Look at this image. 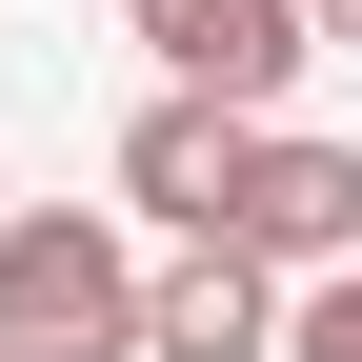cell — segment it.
<instances>
[{
    "label": "cell",
    "instance_id": "1",
    "mask_svg": "<svg viewBox=\"0 0 362 362\" xmlns=\"http://www.w3.org/2000/svg\"><path fill=\"white\" fill-rule=\"evenodd\" d=\"M0 362H141V221L0 202Z\"/></svg>",
    "mask_w": 362,
    "mask_h": 362
},
{
    "label": "cell",
    "instance_id": "2",
    "mask_svg": "<svg viewBox=\"0 0 362 362\" xmlns=\"http://www.w3.org/2000/svg\"><path fill=\"white\" fill-rule=\"evenodd\" d=\"M221 242H242L262 282H322V262H362V141H322V121H242Z\"/></svg>",
    "mask_w": 362,
    "mask_h": 362
},
{
    "label": "cell",
    "instance_id": "3",
    "mask_svg": "<svg viewBox=\"0 0 362 362\" xmlns=\"http://www.w3.org/2000/svg\"><path fill=\"white\" fill-rule=\"evenodd\" d=\"M121 21H141V61L181 81V101H221V121H282L302 61H322L302 0H121Z\"/></svg>",
    "mask_w": 362,
    "mask_h": 362
},
{
    "label": "cell",
    "instance_id": "4",
    "mask_svg": "<svg viewBox=\"0 0 362 362\" xmlns=\"http://www.w3.org/2000/svg\"><path fill=\"white\" fill-rule=\"evenodd\" d=\"M141 362H282V282H262L242 242L141 262Z\"/></svg>",
    "mask_w": 362,
    "mask_h": 362
},
{
    "label": "cell",
    "instance_id": "5",
    "mask_svg": "<svg viewBox=\"0 0 362 362\" xmlns=\"http://www.w3.org/2000/svg\"><path fill=\"white\" fill-rule=\"evenodd\" d=\"M221 181H242V121L161 81V101L121 121V221H161V242H221Z\"/></svg>",
    "mask_w": 362,
    "mask_h": 362
},
{
    "label": "cell",
    "instance_id": "6",
    "mask_svg": "<svg viewBox=\"0 0 362 362\" xmlns=\"http://www.w3.org/2000/svg\"><path fill=\"white\" fill-rule=\"evenodd\" d=\"M282 362H362V262H322V282H282Z\"/></svg>",
    "mask_w": 362,
    "mask_h": 362
},
{
    "label": "cell",
    "instance_id": "7",
    "mask_svg": "<svg viewBox=\"0 0 362 362\" xmlns=\"http://www.w3.org/2000/svg\"><path fill=\"white\" fill-rule=\"evenodd\" d=\"M302 40H362V0H302Z\"/></svg>",
    "mask_w": 362,
    "mask_h": 362
}]
</instances>
